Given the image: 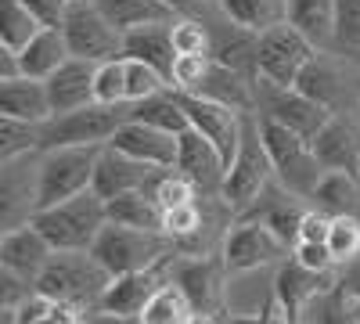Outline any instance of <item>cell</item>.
I'll return each instance as SVG.
<instances>
[{
  "label": "cell",
  "instance_id": "cell-36",
  "mask_svg": "<svg viewBox=\"0 0 360 324\" xmlns=\"http://www.w3.org/2000/svg\"><path fill=\"white\" fill-rule=\"evenodd\" d=\"M328 252H332L335 267H349V263L360 259V216H332Z\"/></svg>",
  "mask_w": 360,
  "mask_h": 324
},
{
  "label": "cell",
  "instance_id": "cell-20",
  "mask_svg": "<svg viewBox=\"0 0 360 324\" xmlns=\"http://www.w3.org/2000/svg\"><path fill=\"white\" fill-rule=\"evenodd\" d=\"M176 137L180 134H166L159 127H148L141 119H130L123 123L115 134H112V148L123 152L130 159H141V162H152V166H166L173 169L176 166Z\"/></svg>",
  "mask_w": 360,
  "mask_h": 324
},
{
  "label": "cell",
  "instance_id": "cell-24",
  "mask_svg": "<svg viewBox=\"0 0 360 324\" xmlns=\"http://www.w3.org/2000/svg\"><path fill=\"white\" fill-rule=\"evenodd\" d=\"M307 205H317L328 216H360V173L324 169Z\"/></svg>",
  "mask_w": 360,
  "mask_h": 324
},
{
  "label": "cell",
  "instance_id": "cell-46",
  "mask_svg": "<svg viewBox=\"0 0 360 324\" xmlns=\"http://www.w3.org/2000/svg\"><path fill=\"white\" fill-rule=\"evenodd\" d=\"M328 227H332V216H328L324 209H317V205H307L295 242H328Z\"/></svg>",
  "mask_w": 360,
  "mask_h": 324
},
{
  "label": "cell",
  "instance_id": "cell-49",
  "mask_svg": "<svg viewBox=\"0 0 360 324\" xmlns=\"http://www.w3.org/2000/svg\"><path fill=\"white\" fill-rule=\"evenodd\" d=\"M166 4H169V8L176 11V15H191V11H195V8L202 4V0H166Z\"/></svg>",
  "mask_w": 360,
  "mask_h": 324
},
{
  "label": "cell",
  "instance_id": "cell-43",
  "mask_svg": "<svg viewBox=\"0 0 360 324\" xmlns=\"http://www.w3.org/2000/svg\"><path fill=\"white\" fill-rule=\"evenodd\" d=\"M335 47L349 54L360 47V0H335Z\"/></svg>",
  "mask_w": 360,
  "mask_h": 324
},
{
  "label": "cell",
  "instance_id": "cell-2",
  "mask_svg": "<svg viewBox=\"0 0 360 324\" xmlns=\"http://www.w3.org/2000/svg\"><path fill=\"white\" fill-rule=\"evenodd\" d=\"M29 223H37L44 231V238L54 245V252H72V249H90L98 242L101 227L108 223V202L86 188L58 205L37 209L29 216Z\"/></svg>",
  "mask_w": 360,
  "mask_h": 324
},
{
  "label": "cell",
  "instance_id": "cell-27",
  "mask_svg": "<svg viewBox=\"0 0 360 324\" xmlns=\"http://www.w3.org/2000/svg\"><path fill=\"white\" fill-rule=\"evenodd\" d=\"M288 22L310 37L317 51L335 47V0H288Z\"/></svg>",
  "mask_w": 360,
  "mask_h": 324
},
{
  "label": "cell",
  "instance_id": "cell-5",
  "mask_svg": "<svg viewBox=\"0 0 360 324\" xmlns=\"http://www.w3.org/2000/svg\"><path fill=\"white\" fill-rule=\"evenodd\" d=\"M259 137L266 144V155L270 162H274V176L292 191L299 195L303 202H310L317 181L324 176V166L314 152L310 137L295 134L292 127L278 123V119H266V115H259Z\"/></svg>",
  "mask_w": 360,
  "mask_h": 324
},
{
  "label": "cell",
  "instance_id": "cell-25",
  "mask_svg": "<svg viewBox=\"0 0 360 324\" xmlns=\"http://www.w3.org/2000/svg\"><path fill=\"white\" fill-rule=\"evenodd\" d=\"M169 25L173 22H155V25H141V29L123 33V58H141V62L155 65L162 76H169L173 62H176Z\"/></svg>",
  "mask_w": 360,
  "mask_h": 324
},
{
  "label": "cell",
  "instance_id": "cell-18",
  "mask_svg": "<svg viewBox=\"0 0 360 324\" xmlns=\"http://www.w3.org/2000/svg\"><path fill=\"white\" fill-rule=\"evenodd\" d=\"M169 263H159V267H148V271L115 274L105 288V296H101V310H112V313H123V317L137 320L141 310L148 306V299L159 292V285L169 281Z\"/></svg>",
  "mask_w": 360,
  "mask_h": 324
},
{
  "label": "cell",
  "instance_id": "cell-9",
  "mask_svg": "<svg viewBox=\"0 0 360 324\" xmlns=\"http://www.w3.org/2000/svg\"><path fill=\"white\" fill-rule=\"evenodd\" d=\"M317 58V44L310 37H303L292 22L274 25L259 33L256 40V76L281 83V86H295L303 69Z\"/></svg>",
  "mask_w": 360,
  "mask_h": 324
},
{
  "label": "cell",
  "instance_id": "cell-52",
  "mask_svg": "<svg viewBox=\"0 0 360 324\" xmlns=\"http://www.w3.org/2000/svg\"><path fill=\"white\" fill-rule=\"evenodd\" d=\"M356 123H360V98H356Z\"/></svg>",
  "mask_w": 360,
  "mask_h": 324
},
{
  "label": "cell",
  "instance_id": "cell-42",
  "mask_svg": "<svg viewBox=\"0 0 360 324\" xmlns=\"http://www.w3.org/2000/svg\"><path fill=\"white\" fill-rule=\"evenodd\" d=\"M155 202L162 205V209H176V205H188V202H198V188L188 181L184 173H176V169H166L159 176V184H155Z\"/></svg>",
  "mask_w": 360,
  "mask_h": 324
},
{
  "label": "cell",
  "instance_id": "cell-21",
  "mask_svg": "<svg viewBox=\"0 0 360 324\" xmlns=\"http://www.w3.org/2000/svg\"><path fill=\"white\" fill-rule=\"evenodd\" d=\"M94 76H98V65L94 62H83V58H69V62L51 72L44 83H47V98H51V108L54 115L62 112H76L83 105H94Z\"/></svg>",
  "mask_w": 360,
  "mask_h": 324
},
{
  "label": "cell",
  "instance_id": "cell-37",
  "mask_svg": "<svg viewBox=\"0 0 360 324\" xmlns=\"http://www.w3.org/2000/svg\"><path fill=\"white\" fill-rule=\"evenodd\" d=\"M169 76H162L155 65L141 62V58H127V101H144L152 94L169 91Z\"/></svg>",
  "mask_w": 360,
  "mask_h": 324
},
{
  "label": "cell",
  "instance_id": "cell-23",
  "mask_svg": "<svg viewBox=\"0 0 360 324\" xmlns=\"http://www.w3.org/2000/svg\"><path fill=\"white\" fill-rule=\"evenodd\" d=\"M310 144H314V152H317V159H321L324 169L360 173V127L346 123L339 112L324 123V130Z\"/></svg>",
  "mask_w": 360,
  "mask_h": 324
},
{
  "label": "cell",
  "instance_id": "cell-38",
  "mask_svg": "<svg viewBox=\"0 0 360 324\" xmlns=\"http://www.w3.org/2000/svg\"><path fill=\"white\" fill-rule=\"evenodd\" d=\"M169 37H173V51L176 54H213V33H209V25L191 18V15L173 18Z\"/></svg>",
  "mask_w": 360,
  "mask_h": 324
},
{
  "label": "cell",
  "instance_id": "cell-26",
  "mask_svg": "<svg viewBox=\"0 0 360 324\" xmlns=\"http://www.w3.org/2000/svg\"><path fill=\"white\" fill-rule=\"evenodd\" d=\"M69 58H72V51H69V44H65L62 29H40V33L18 51V65H22V76L47 79L51 72L62 69Z\"/></svg>",
  "mask_w": 360,
  "mask_h": 324
},
{
  "label": "cell",
  "instance_id": "cell-11",
  "mask_svg": "<svg viewBox=\"0 0 360 324\" xmlns=\"http://www.w3.org/2000/svg\"><path fill=\"white\" fill-rule=\"evenodd\" d=\"M62 33L72 58H83V62H94V65L108 62V58H123V33L101 15L94 0H76Z\"/></svg>",
  "mask_w": 360,
  "mask_h": 324
},
{
  "label": "cell",
  "instance_id": "cell-17",
  "mask_svg": "<svg viewBox=\"0 0 360 324\" xmlns=\"http://www.w3.org/2000/svg\"><path fill=\"white\" fill-rule=\"evenodd\" d=\"M332 285H335L332 271H310V267H303V263H295L292 256L281 263V267H274V296L295 324L303 320L307 306Z\"/></svg>",
  "mask_w": 360,
  "mask_h": 324
},
{
  "label": "cell",
  "instance_id": "cell-14",
  "mask_svg": "<svg viewBox=\"0 0 360 324\" xmlns=\"http://www.w3.org/2000/svg\"><path fill=\"white\" fill-rule=\"evenodd\" d=\"M162 173H166V166H152V162L130 159L123 152H115L112 144H105L101 159H98V169H94V184H90V188L108 202V198L130 195V191H155Z\"/></svg>",
  "mask_w": 360,
  "mask_h": 324
},
{
  "label": "cell",
  "instance_id": "cell-8",
  "mask_svg": "<svg viewBox=\"0 0 360 324\" xmlns=\"http://www.w3.org/2000/svg\"><path fill=\"white\" fill-rule=\"evenodd\" d=\"M220 256H224L231 274H256V271H266V267H281L292 256V245L278 231H270L266 223L234 216V223L224 234Z\"/></svg>",
  "mask_w": 360,
  "mask_h": 324
},
{
  "label": "cell",
  "instance_id": "cell-48",
  "mask_svg": "<svg viewBox=\"0 0 360 324\" xmlns=\"http://www.w3.org/2000/svg\"><path fill=\"white\" fill-rule=\"evenodd\" d=\"M342 288H346L349 296L360 303V259H356V263H349V274L342 278Z\"/></svg>",
  "mask_w": 360,
  "mask_h": 324
},
{
  "label": "cell",
  "instance_id": "cell-6",
  "mask_svg": "<svg viewBox=\"0 0 360 324\" xmlns=\"http://www.w3.org/2000/svg\"><path fill=\"white\" fill-rule=\"evenodd\" d=\"M105 144H65V148L40 152L37 173V209L58 205L94 184V169Z\"/></svg>",
  "mask_w": 360,
  "mask_h": 324
},
{
  "label": "cell",
  "instance_id": "cell-51",
  "mask_svg": "<svg viewBox=\"0 0 360 324\" xmlns=\"http://www.w3.org/2000/svg\"><path fill=\"white\" fill-rule=\"evenodd\" d=\"M353 62H356V65H360V47H356V51H353Z\"/></svg>",
  "mask_w": 360,
  "mask_h": 324
},
{
  "label": "cell",
  "instance_id": "cell-35",
  "mask_svg": "<svg viewBox=\"0 0 360 324\" xmlns=\"http://www.w3.org/2000/svg\"><path fill=\"white\" fill-rule=\"evenodd\" d=\"M33 152H40V127L0 115V162H11L18 155H33Z\"/></svg>",
  "mask_w": 360,
  "mask_h": 324
},
{
  "label": "cell",
  "instance_id": "cell-28",
  "mask_svg": "<svg viewBox=\"0 0 360 324\" xmlns=\"http://www.w3.org/2000/svg\"><path fill=\"white\" fill-rule=\"evenodd\" d=\"M217 8L227 22L249 29L256 37L288 22V0H217Z\"/></svg>",
  "mask_w": 360,
  "mask_h": 324
},
{
  "label": "cell",
  "instance_id": "cell-41",
  "mask_svg": "<svg viewBox=\"0 0 360 324\" xmlns=\"http://www.w3.org/2000/svg\"><path fill=\"white\" fill-rule=\"evenodd\" d=\"M209 69H213V54H176V62H173V72H169V83H173V91L195 94L198 86L205 83Z\"/></svg>",
  "mask_w": 360,
  "mask_h": 324
},
{
  "label": "cell",
  "instance_id": "cell-50",
  "mask_svg": "<svg viewBox=\"0 0 360 324\" xmlns=\"http://www.w3.org/2000/svg\"><path fill=\"white\" fill-rule=\"evenodd\" d=\"M353 317H356V324H360V303L353 299Z\"/></svg>",
  "mask_w": 360,
  "mask_h": 324
},
{
  "label": "cell",
  "instance_id": "cell-44",
  "mask_svg": "<svg viewBox=\"0 0 360 324\" xmlns=\"http://www.w3.org/2000/svg\"><path fill=\"white\" fill-rule=\"evenodd\" d=\"M22 4L37 15V22L44 29H62L76 0H22Z\"/></svg>",
  "mask_w": 360,
  "mask_h": 324
},
{
  "label": "cell",
  "instance_id": "cell-40",
  "mask_svg": "<svg viewBox=\"0 0 360 324\" xmlns=\"http://www.w3.org/2000/svg\"><path fill=\"white\" fill-rule=\"evenodd\" d=\"M94 98L101 105H123L127 101V58H108V62L98 65Z\"/></svg>",
  "mask_w": 360,
  "mask_h": 324
},
{
  "label": "cell",
  "instance_id": "cell-7",
  "mask_svg": "<svg viewBox=\"0 0 360 324\" xmlns=\"http://www.w3.org/2000/svg\"><path fill=\"white\" fill-rule=\"evenodd\" d=\"M130 101L123 105H83L76 112L51 115L47 123H40V152L47 148H65V144H108L112 134L130 123Z\"/></svg>",
  "mask_w": 360,
  "mask_h": 324
},
{
  "label": "cell",
  "instance_id": "cell-45",
  "mask_svg": "<svg viewBox=\"0 0 360 324\" xmlns=\"http://www.w3.org/2000/svg\"><path fill=\"white\" fill-rule=\"evenodd\" d=\"M292 259L310 267V271H335V259H332V252H328V242H295Z\"/></svg>",
  "mask_w": 360,
  "mask_h": 324
},
{
  "label": "cell",
  "instance_id": "cell-13",
  "mask_svg": "<svg viewBox=\"0 0 360 324\" xmlns=\"http://www.w3.org/2000/svg\"><path fill=\"white\" fill-rule=\"evenodd\" d=\"M180 94V105H184L188 112V119L191 127L209 137L220 148V155L231 162L234 152H238V144H242V134H245V115L242 108H231L224 101H213V98H205V94H184V91H176Z\"/></svg>",
  "mask_w": 360,
  "mask_h": 324
},
{
  "label": "cell",
  "instance_id": "cell-33",
  "mask_svg": "<svg viewBox=\"0 0 360 324\" xmlns=\"http://www.w3.org/2000/svg\"><path fill=\"white\" fill-rule=\"evenodd\" d=\"M108 220L141 227V231H162V205L155 202L152 191H130V195L108 198Z\"/></svg>",
  "mask_w": 360,
  "mask_h": 324
},
{
  "label": "cell",
  "instance_id": "cell-22",
  "mask_svg": "<svg viewBox=\"0 0 360 324\" xmlns=\"http://www.w3.org/2000/svg\"><path fill=\"white\" fill-rule=\"evenodd\" d=\"M0 115L22 123H47L54 108L47 98V83L33 76H15V79H0Z\"/></svg>",
  "mask_w": 360,
  "mask_h": 324
},
{
  "label": "cell",
  "instance_id": "cell-1",
  "mask_svg": "<svg viewBox=\"0 0 360 324\" xmlns=\"http://www.w3.org/2000/svg\"><path fill=\"white\" fill-rule=\"evenodd\" d=\"M108 281H112V274L105 271V263L94 252L72 249V252H54L47 259V267L37 278V292H44V296L86 313V310L101 306V296H105Z\"/></svg>",
  "mask_w": 360,
  "mask_h": 324
},
{
  "label": "cell",
  "instance_id": "cell-10",
  "mask_svg": "<svg viewBox=\"0 0 360 324\" xmlns=\"http://www.w3.org/2000/svg\"><path fill=\"white\" fill-rule=\"evenodd\" d=\"M256 112L266 115V119H278V123L292 127L295 134H303L310 141L335 115L328 105H321L317 98L303 94L299 86H281V83H270L263 76H256Z\"/></svg>",
  "mask_w": 360,
  "mask_h": 324
},
{
  "label": "cell",
  "instance_id": "cell-19",
  "mask_svg": "<svg viewBox=\"0 0 360 324\" xmlns=\"http://www.w3.org/2000/svg\"><path fill=\"white\" fill-rule=\"evenodd\" d=\"M54 256V245L44 238V231L37 223H18L8 227L0 238V267L15 271L29 281H37L40 271L47 267V259Z\"/></svg>",
  "mask_w": 360,
  "mask_h": 324
},
{
  "label": "cell",
  "instance_id": "cell-4",
  "mask_svg": "<svg viewBox=\"0 0 360 324\" xmlns=\"http://www.w3.org/2000/svg\"><path fill=\"white\" fill-rule=\"evenodd\" d=\"M105 271L115 274H130V271H148L159 267V263H169L176 256V242L166 238L162 231H141V227H127V223H105L98 242L90 245Z\"/></svg>",
  "mask_w": 360,
  "mask_h": 324
},
{
  "label": "cell",
  "instance_id": "cell-53",
  "mask_svg": "<svg viewBox=\"0 0 360 324\" xmlns=\"http://www.w3.org/2000/svg\"><path fill=\"white\" fill-rule=\"evenodd\" d=\"M299 324H310V320H299Z\"/></svg>",
  "mask_w": 360,
  "mask_h": 324
},
{
  "label": "cell",
  "instance_id": "cell-31",
  "mask_svg": "<svg viewBox=\"0 0 360 324\" xmlns=\"http://www.w3.org/2000/svg\"><path fill=\"white\" fill-rule=\"evenodd\" d=\"M130 119H141L148 127H159L166 134H184L191 130V119H188V112L184 105H180V94L173 91H162V94H152V98H144V101H130Z\"/></svg>",
  "mask_w": 360,
  "mask_h": 324
},
{
  "label": "cell",
  "instance_id": "cell-3",
  "mask_svg": "<svg viewBox=\"0 0 360 324\" xmlns=\"http://www.w3.org/2000/svg\"><path fill=\"white\" fill-rule=\"evenodd\" d=\"M274 176V162L266 155V144L259 137V115H245V134H242V144H238L234 159L227 162V173H224V184H220V202L234 216H242L249 205L270 188Z\"/></svg>",
  "mask_w": 360,
  "mask_h": 324
},
{
  "label": "cell",
  "instance_id": "cell-47",
  "mask_svg": "<svg viewBox=\"0 0 360 324\" xmlns=\"http://www.w3.org/2000/svg\"><path fill=\"white\" fill-rule=\"evenodd\" d=\"M79 324H137L134 317H123V313H112V310H86L83 317H79Z\"/></svg>",
  "mask_w": 360,
  "mask_h": 324
},
{
  "label": "cell",
  "instance_id": "cell-30",
  "mask_svg": "<svg viewBox=\"0 0 360 324\" xmlns=\"http://www.w3.org/2000/svg\"><path fill=\"white\" fill-rule=\"evenodd\" d=\"M295 86H299L303 94L317 98L321 105H328L332 112H339V108L346 105V76H342V69H339L335 62H328L324 51H317V58L303 69V76H299Z\"/></svg>",
  "mask_w": 360,
  "mask_h": 324
},
{
  "label": "cell",
  "instance_id": "cell-34",
  "mask_svg": "<svg viewBox=\"0 0 360 324\" xmlns=\"http://www.w3.org/2000/svg\"><path fill=\"white\" fill-rule=\"evenodd\" d=\"M40 29L44 25L37 22V15L29 11L22 0H0V47L22 51Z\"/></svg>",
  "mask_w": 360,
  "mask_h": 324
},
{
  "label": "cell",
  "instance_id": "cell-29",
  "mask_svg": "<svg viewBox=\"0 0 360 324\" xmlns=\"http://www.w3.org/2000/svg\"><path fill=\"white\" fill-rule=\"evenodd\" d=\"M101 8V15L119 29V33H130L141 25H155V22H173L176 11L166 0H94Z\"/></svg>",
  "mask_w": 360,
  "mask_h": 324
},
{
  "label": "cell",
  "instance_id": "cell-39",
  "mask_svg": "<svg viewBox=\"0 0 360 324\" xmlns=\"http://www.w3.org/2000/svg\"><path fill=\"white\" fill-rule=\"evenodd\" d=\"M202 227H205V209H202L198 202L176 205V209H162V234H166V238H173L176 245L198 238Z\"/></svg>",
  "mask_w": 360,
  "mask_h": 324
},
{
  "label": "cell",
  "instance_id": "cell-32",
  "mask_svg": "<svg viewBox=\"0 0 360 324\" xmlns=\"http://www.w3.org/2000/svg\"><path fill=\"white\" fill-rule=\"evenodd\" d=\"M137 320L141 324H195L198 320V310L191 306L188 292L169 278L166 285H159L155 296L148 299V306L141 310Z\"/></svg>",
  "mask_w": 360,
  "mask_h": 324
},
{
  "label": "cell",
  "instance_id": "cell-15",
  "mask_svg": "<svg viewBox=\"0 0 360 324\" xmlns=\"http://www.w3.org/2000/svg\"><path fill=\"white\" fill-rule=\"evenodd\" d=\"M176 173H184L188 181L202 191V198H217L224 173H227V159L220 155V148L209 137H202L195 127L176 137Z\"/></svg>",
  "mask_w": 360,
  "mask_h": 324
},
{
  "label": "cell",
  "instance_id": "cell-12",
  "mask_svg": "<svg viewBox=\"0 0 360 324\" xmlns=\"http://www.w3.org/2000/svg\"><path fill=\"white\" fill-rule=\"evenodd\" d=\"M169 278L188 292V299L198 310V317H213L224 306V299H227L231 271H227L224 256L220 259H209V256L173 259L169 263Z\"/></svg>",
  "mask_w": 360,
  "mask_h": 324
},
{
  "label": "cell",
  "instance_id": "cell-16",
  "mask_svg": "<svg viewBox=\"0 0 360 324\" xmlns=\"http://www.w3.org/2000/svg\"><path fill=\"white\" fill-rule=\"evenodd\" d=\"M37 173H40V152L18 155L11 162H0V205H4V231L29 223L37 213Z\"/></svg>",
  "mask_w": 360,
  "mask_h": 324
}]
</instances>
